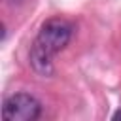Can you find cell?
Listing matches in <instances>:
<instances>
[{"mask_svg":"<svg viewBox=\"0 0 121 121\" xmlns=\"http://www.w3.org/2000/svg\"><path fill=\"white\" fill-rule=\"evenodd\" d=\"M72 38V25L62 17H51L47 19L40 30L38 36L30 47L28 60L34 72L40 76H51L53 74V57L62 51Z\"/></svg>","mask_w":121,"mask_h":121,"instance_id":"cell-1","label":"cell"},{"mask_svg":"<svg viewBox=\"0 0 121 121\" xmlns=\"http://www.w3.org/2000/svg\"><path fill=\"white\" fill-rule=\"evenodd\" d=\"M42 113V104L26 93H17L6 98L2 115L8 121H34Z\"/></svg>","mask_w":121,"mask_h":121,"instance_id":"cell-2","label":"cell"},{"mask_svg":"<svg viewBox=\"0 0 121 121\" xmlns=\"http://www.w3.org/2000/svg\"><path fill=\"white\" fill-rule=\"evenodd\" d=\"M113 119H121V110H117V112L113 113Z\"/></svg>","mask_w":121,"mask_h":121,"instance_id":"cell-3","label":"cell"},{"mask_svg":"<svg viewBox=\"0 0 121 121\" xmlns=\"http://www.w3.org/2000/svg\"><path fill=\"white\" fill-rule=\"evenodd\" d=\"M8 2H9V4H19L21 0H8Z\"/></svg>","mask_w":121,"mask_h":121,"instance_id":"cell-4","label":"cell"}]
</instances>
